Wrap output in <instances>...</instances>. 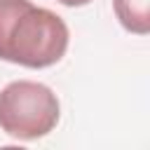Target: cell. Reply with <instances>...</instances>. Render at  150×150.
<instances>
[{"label":"cell","mask_w":150,"mask_h":150,"mask_svg":"<svg viewBox=\"0 0 150 150\" xmlns=\"http://www.w3.org/2000/svg\"><path fill=\"white\" fill-rule=\"evenodd\" d=\"M68 49V26L30 0H0V59L23 68H47Z\"/></svg>","instance_id":"1"},{"label":"cell","mask_w":150,"mask_h":150,"mask_svg":"<svg viewBox=\"0 0 150 150\" xmlns=\"http://www.w3.org/2000/svg\"><path fill=\"white\" fill-rule=\"evenodd\" d=\"M59 122L56 94L33 80L9 82L0 91V129L21 141L47 136Z\"/></svg>","instance_id":"2"},{"label":"cell","mask_w":150,"mask_h":150,"mask_svg":"<svg viewBox=\"0 0 150 150\" xmlns=\"http://www.w3.org/2000/svg\"><path fill=\"white\" fill-rule=\"evenodd\" d=\"M120 23L136 35L150 33V0H112Z\"/></svg>","instance_id":"3"},{"label":"cell","mask_w":150,"mask_h":150,"mask_svg":"<svg viewBox=\"0 0 150 150\" xmlns=\"http://www.w3.org/2000/svg\"><path fill=\"white\" fill-rule=\"evenodd\" d=\"M61 5H66V7H82V5H87V2H91V0H59Z\"/></svg>","instance_id":"4"}]
</instances>
